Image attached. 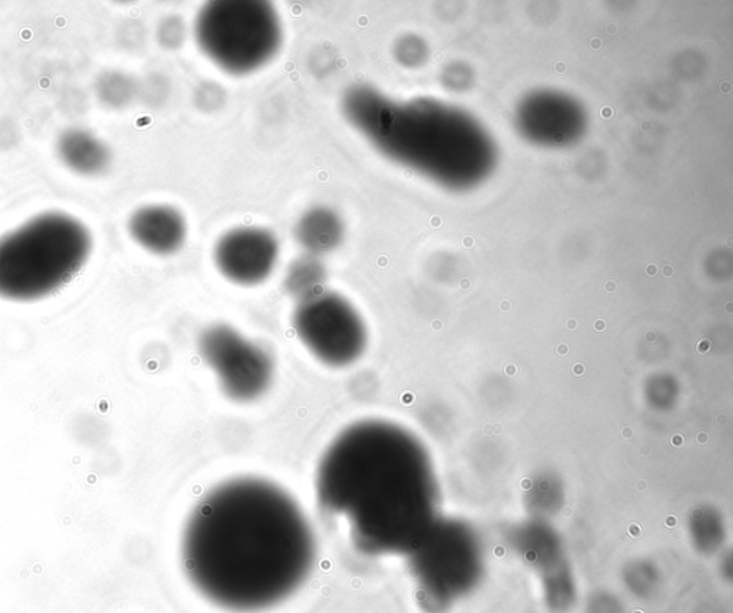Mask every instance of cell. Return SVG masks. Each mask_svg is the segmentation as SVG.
<instances>
[{
    "mask_svg": "<svg viewBox=\"0 0 733 613\" xmlns=\"http://www.w3.org/2000/svg\"><path fill=\"white\" fill-rule=\"evenodd\" d=\"M185 35H187V29H185L182 19L177 18V16L165 18L164 21L159 23L157 36L159 45L162 48H179L185 41Z\"/></svg>",
    "mask_w": 733,
    "mask_h": 613,
    "instance_id": "cell-15",
    "label": "cell"
},
{
    "mask_svg": "<svg viewBox=\"0 0 733 613\" xmlns=\"http://www.w3.org/2000/svg\"><path fill=\"white\" fill-rule=\"evenodd\" d=\"M294 235L305 253L320 257L340 247L346 235V225L337 211L320 205L301 215L295 224Z\"/></svg>",
    "mask_w": 733,
    "mask_h": 613,
    "instance_id": "cell-11",
    "label": "cell"
},
{
    "mask_svg": "<svg viewBox=\"0 0 733 613\" xmlns=\"http://www.w3.org/2000/svg\"><path fill=\"white\" fill-rule=\"evenodd\" d=\"M407 556L420 605L426 612H449L483 582L482 550L463 529L436 523Z\"/></svg>",
    "mask_w": 733,
    "mask_h": 613,
    "instance_id": "cell-5",
    "label": "cell"
},
{
    "mask_svg": "<svg viewBox=\"0 0 733 613\" xmlns=\"http://www.w3.org/2000/svg\"><path fill=\"white\" fill-rule=\"evenodd\" d=\"M56 155L69 171L85 178L102 177L114 159L111 148L85 128L65 129L56 141Z\"/></svg>",
    "mask_w": 733,
    "mask_h": 613,
    "instance_id": "cell-10",
    "label": "cell"
},
{
    "mask_svg": "<svg viewBox=\"0 0 733 613\" xmlns=\"http://www.w3.org/2000/svg\"><path fill=\"white\" fill-rule=\"evenodd\" d=\"M218 88L220 86L208 84L198 89L197 102L199 108L207 109V111H215L222 104L224 95H222V92Z\"/></svg>",
    "mask_w": 733,
    "mask_h": 613,
    "instance_id": "cell-18",
    "label": "cell"
},
{
    "mask_svg": "<svg viewBox=\"0 0 733 613\" xmlns=\"http://www.w3.org/2000/svg\"><path fill=\"white\" fill-rule=\"evenodd\" d=\"M315 553L313 528L300 505L260 477L214 487L182 533L189 582L230 612H262L287 601L313 571Z\"/></svg>",
    "mask_w": 733,
    "mask_h": 613,
    "instance_id": "cell-1",
    "label": "cell"
},
{
    "mask_svg": "<svg viewBox=\"0 0 733 613\" xmlns=\"http://www.w3.org/2000/svg\"><path fill=\"white\" fill-rule=\"evenodd\" d=\"M138 84L131 75L121 71H106L95 82V95L99 104L111 111H122L134 102Z\"/></svg>",
    "mask_w": 733,
    "mask_h": 613,
    "instance_id": "cell-13",
    "label": "cell"
},
{
    "mask_svg": "<svg viewBox=\"0 0 733 613\" xmlns=\"http://www.w3.org/2000/svg\"><path fill=\"white\" fill-rule=\"evenodd\" d=\"M325 281L327 270L320 258L305 254L288 265L284 287L290 296L301 301L325 290Z\"/></svg>",
    "mask_w": 733,
    "mask_h": 613,
    "instance_id": "cell-12",
    "label": "cell"
},
{
    "mask_svg": "<svg viewBox=\"0 0 733 613\" xmlns=\"http://www.w3.org/2000/svg\"><path fill=\"white\" fill-rule=\"evenodd\" d=\"M198 351L231 402H255L273 384L275 366L271 354L228 324L205 328L199 336Z\"/></svg>",
    "mask_w": 733,
    "mask_h": 613,
    "instance_id": "cell-7",
    "label": "cell"
},
{
    "mask_svg": "<svg viewBox=\"0 0 733 613\" xmlns=\"http://www.w3.org/2000/svg\"><path fill=\"white\" fill-rule=\"evenodd\" d=\"M293 328L305 349L331 369H344L363 357L368 331L363 317L346 297L323 290L298 301Z\"/></svg>",
    "mask_w": 733,
    "mask_h": 613,
    "instance_id": "cell-6",
    "label": "cell"
},
{
    "mask_svg": "<svg viewBox=\"0 0 733 613\" xmlns=\"http://www.w3.org/2000/svg\"><path fill=\"white\" fill-rule=\"evenodd\" d=\"M212 258L222 277L237 286L254 287L273 275L280 260V244L265 228H232L221 235Z\"/></svg>",
    "mask_w": 733,
    "mask_h": 613,
    "instance_id": "cell-8",
    "label": "cell"
},
{
    "mask_svg": "<svg viewBox=\"0 0 733 613\" xmlns=\"http://www.w3.org/2000/svg\"><path fill=\"white\" fill-rule=\"evenodd\" d=\"M92 234L61 211L35 215L0 237V298L32 303L58 293L92 254Z\"/></svg>",
    "mask_w": 733,
    "mask_h": 613,
    "instance_id": "cell-3",
    "label": "cell"
},
{
    "mask_svg": "<svg viewBox=\"0 0 733 613\" xmlns=\"http://www.w3.org/2000/svg\"><path fill=\"white\" fill-rule=\"evenodd\" d=\"M315 496L327 515L346 520L351 543L367 556H407L437 523L429 456L386 420H360L338 433L318 463Z\"/></svg>",
    "mask_w": 733,
    "mask_h": 613,
    "instance_id": "cell-2",
    "label": "cell"
},
{
    "mask_svg": "<svg viewBox=\"0 0 733 613\" xmlns=\"http://www.w3.org/2000/svg\"><path fill=\"white\" fill-rule=\"evenodd\" d=\"M283 23L273 3L218 0L202 6L194 23L199 51L227 74L242 76L270 64L283 46Z\"/></svg>",
    "mask_w": 733,
    "mask_h": 613,
    "instance_id": "cell-4",
    "label": "cell"
},
{
    "mask_svg": "<svg viewBox=\"0 0 733 613\" xmlns=\"http://www.w3.org/2000/svg\"><path fill=\"white\" fill-rule=\"evenodd\" d=\"M586 613H625V606L615 593L597 591L587 599Z\"/></svg>",
    "mask_w": 733,
    "mask_h": 613,
    "instance_id": "cell-16",
    "label": "cell"
},
{
    "mask_svg": "<svg viewBox=\"0 0 733 613\" xmlns=\"http://www.w3.org/2000/svg\"><path fill=\"white\" fill-rule=\"evenodd\" d=\"M423 55V45H421L419 39L411 38V36L400 39L397 45L394 46V56L404 66L419 65Z\"/></svg>",
    "mask_w": 733,
    "mask_h": 613,
    "instance_id": "cell-17",
    "label": "cell"
},
{
    "mask_svg": "<svg viewBox=\"0 0 733 613\" xmlns=\"http://www.w3.org/2000/svg\"><path fill=\"white\" fill-rule=\"evenodd\" d=\"M623 585L633 596L648 599L656 591L660 583L658 569L649 563H632L622 575Z\"/></svg>",
    "mask_w": 733,
    "mask_h": 613,
    "instance_id": "cell-14",
    "label": "cell"
},
{
    "mask_svg": "<svg viewBox=\"0 0 733 613\" xmlns=\"http://www.w3.org/2000/svg\"><path fill=\"white\" fill-rule=\"evenodd\" d=\"M126 228L135 244L159 257L177 254L188 237V224L182 212L165 204L139 207L129 215Z\"/></svg>",
    "mask_w": 733,
    "mask_h": 613,
    "instance_id": "cell-9",
    "label": "cell"
}]
</instances>
